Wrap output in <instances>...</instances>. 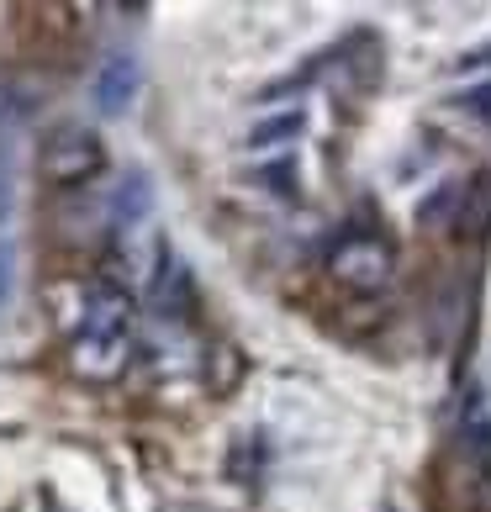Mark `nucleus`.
I'll return each mask as SVG.
<instances>
[{
	"instance_id": "obj_2",
	"label": "nucleus",
	"mask_w": 491,
	"mask_h": 512,
	"mask_svg": "<svg viewBox=\"0 0 491 512\" xmlns=\"http://www.w3.org/2000/svg\"><path fill=\"white\" fill-rule=\"evenodd\" d=\"M391 270H396V249L381 233H344L333 243V254H328V275L344 291H354V296L381 291L391 280Z\"/></svg>"
},
{
	"instance_id": "obj_9",
	"label": "nucleus",
	"mask_w": 491,
	"mask_h": 512,
	"mask_svg": "<svg viewBox=\"0 0 491 512\" xmlns=\"http://www.w3.org/2000/svg\"><path fill=\"white\" fill-rule=\"evenodd\" d=\"M11 270H16V264H11V249L0 243V307L11 301Z\"/></svg>"
},
{
	"instance_id": "obj_10",
	"label": "nucleus",
	"mask_w": 491,
	"mask_h": 512,
	"mask_svg": "<svg viewBox=\"0 0 491 512\" xmlns=\"http://www.w3.org/2000/svg\"><path fill=\"white\" fill-rule=\"evenodd\" d=\"M6 201H11V164L0 159V212H6Z\"/></svg>"
},
{
	"instance_id": "obj_5",
	"label": "nucleus",
	"mask_w": 491,
	"mask_h": 512,
	"mask_svg": "<svg viewBox=\"0 0 491 512\" xmlns=\"http://www.w3.org/2000/svg\"><path fill=\"white\" fill-rule=\"evenodd\" d=\"M154 312H159V317H175V322L191 312V270H185L175 254L159 259V275H154Z\"/></svg>"
},
{
	"instance_id": "obj_1",
	"label": "nucleus",
	"mask_w": 491,
	"mask_h": 512,
	"mask_svg": "<svg viewBox=\"0 0 491 512\" xmlns=\"http://www.w3.org/2000/svg\"><path fill=\"white\" fill-rule=\"evenodd\" d=\"M132 365V296L111 280H96L80 296V333L69 344V370L90 386L122 381Z\"/></svg>"
},
{
	"instance_id": "obj_11",
	"label": "nucleus",
	"mask_w": 491,
	"mask_h": 512,
	"mask_svg": "<svg viewBox=\"0 0 491 512\" xmlns=\"http://www.w3.org/2000/svg\"><path fill=\"white\" fill-rule=\"evenodd\" d=\"M6 101H11V96H0V117H6Z\"/></svg>"
},
{
	"instance_id": "obj_7",
	"label": "nucleus",
	"mask_w": 491,
	"mask_h": 512,
	"mask_svg": "<svg viewBox=\"0 0 491 512\" xmlns=\"http://www.w3.org/2000/svg\"><path fill=\"white\" fill-rule=\"evenodd\" d=\"M455 222H460V233H486L491 227V175H481L476 185H465Z\"/></svg>"
},
{
	"instance_id": "obj_3",
	"label": "nucleus",
	"mask_w": 491,
	"mask_h": 512,
	"mask_svg": "<svg viewBox=\"0 0 491 512\" xmlns=\"http://www.w3.org/2000/svg\"><path fill=\"white\" fill-rule=\"evenodd\" d=\"M101 169H106V148H101L96 132H85V127L53 132V138L43 143V154H37V175H43L48 185H59V191L90 185Z\"/></svg>"
},
{
	"instance_id": "obj_4",
	"label": "nucleus",
	"mask_w": 491,
	"mask_h": 512,
	"mask_svg": "<svg viewBox=\"0 0 491 512\" xmlns=\"http://www.w3.org/2000/svg\"><path fill=\"white\" fill-rule=\"evenodd\" d=\"M132 90H138V59H132V53H111L96 69V111L117 117V111H127Z\"/></svg>"
},
{
	"instance_id": "obj_8",
	"label": "nucleus",
	"mask_w": 491,
	"mask_h": 512,
	"mask_svg": "<svg viewBox=\"0 0 491 512\" xmlns=\"http://www.w3.org/2000/svg\"><path fill=\"white\" fill-rule=\"evenodd\" d=\"M291 132H301V117H280V122H270V127H254V148L280 143V138H291Z\"/></svg>"
},
{
	"instance_id": "obj_6",
	"label": "nucleus",
	"mask_w": 491,
	"mask_h": 512,
	"mask_svg": "<svg viewBox=\"0 0 491 512\" xmlns=\"http://www.w3.org/2000/svg\"><path fill=\"white\" fill-rule=\"evenodd\" d=\"M148 206H154V185H148V175H127L117 201H111V222L117 227H143Z\"/></svg>"
}]
</instances>
